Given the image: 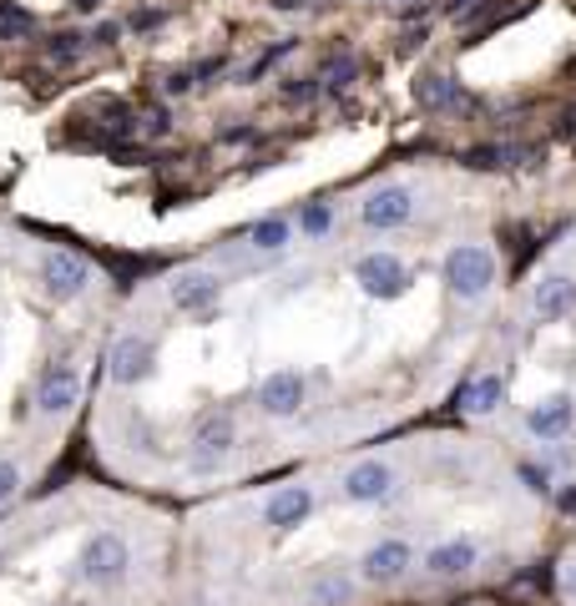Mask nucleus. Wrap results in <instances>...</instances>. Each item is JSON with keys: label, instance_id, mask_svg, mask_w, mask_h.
Here are the masks:
<instances>
[{"label": "nucleus", "instance_id": "1", "mask_svg": "<svg viewBox=\"0 0 576 606\" xmlns=\"http://www.w3.org/2000/svg\"><path fill=\"white\" fill-rule=\"evenodd\" d=\"M127 566H132V546L117 531L87 536V546L76 551V577L87 581V586H117L127 577Z\"/></svg>", "mask_w": 576, "mask_h": 606}, {"label": "nucleus", "instance_id": "2", "mask_svg": "<svg viewBox=\"0 0 576 606\" xmlns=\"http://www.w3.org/2000/svg\"><path fill=\"white\" fill-rule=\"evenodd\" d=\"M490 283H496V253L481 248V243H460V248L445 253V288L465 304L490 294Z\"/></svg>", "mask_w": 576, "mask_h": 606}, {"label": "nucleus", "instance_id": "3", "mask_svg": "<svg viewBox=\"0 0 576 606\" xmlns=\"http://www.w3.org/2000/svg\"><path fill=\"white\" fill-rule=\"evenodd\" d=\"M233 444H238L233 414H228V410L203 414V420L192 425V470H197V475H213L222 460L233 455Z\"/></svg>", "mask_w": 576, "mask_h": 606}, {"label": "nucleus", "instance_id": "4", "mask_svg": "<svg viewBox=\"0 0 576 606\" xmlns=\"http://www.w3.org/2000/svg\"><path fill=\"white\" fill-rule=\"evenodd\" d=\"M41 288H46V298L72 304V298H81L91 288V263L72 248H51L41 258Z\"/></svg>", "mask_w": 576, "mask_h": 606}, {"label": "nucleus", "instance_id": "5", "mask_svg": "<svg viewBox=\"0 0 576 606\" xmlns=\"http://www.w3.org/2000/svg\"><path fill=\"white\" fill-rule=\"evenodd\" d=\"M355 283L370 298H384V304H389V298H405V294H410L414 273L399 263L395 253H364V258L355 263Z\"/></svg>", "mask_w": 576, "mask_h": 606}, {"label": "nucleus", "instance_id": "6", "mask_svg": "<svg viewBox=\"0 0 576 606\" xmlns=\"http://www.w3.org/2000/svg\"><path fill=\"white\" fill-rule=\"evenodd\" d=\"M410 218H414V193L405 188V182H384V188H374V193L359 203V222L374 228V233L405 228Z\"/></svg>", "mask_w": 576, "mask_h": 606}, {"label": "nucleus", "instance_id": "7", "mask_svg": "<svg viewBox=\"0 0 576 606\" xmlns=\"http://www.w3.org/2000/svg\"><path fill=\"white\" fill-rule=\"evenodd\" d=\"M152 370H157V349H152V339H142V334H121V339L112 344V354H106V374H112V385H121V389L152 379Z\"/></svg>", "mask_w": 576, "mask_h": 606}, {"label": "nucleus", "instance_id": "8", "mask_svg": "<svg viewBox=\"0 0 576 606\" xmlns=\"http://www.w3.org/2000/svg\"><path fill=\"white\" fill-rule=\"evenodd\" d=\"M76 400H81V370L66 364V359L46 364V374L36 379V410H41L46 420H56V414L76 410Z\"/></svg>", "mask_w": 576, "mask_h": 606}, {"label": "nucleus", "instance_id": "9", "mask_svg": "<svg viewBox=\"0 0 576 606\" xmlns=\"http://www.w3.org/2000/svg\"><path fill=\"white\" fill-rule=\"evenodd\" d=\"M344 501H355V505H380L395 495V470L384 465V460H359V465H349L344 470Z\"/></svg>", "mask_w": 576, "mask_h": 606}, {"label": "nucleus", "instance_id": "10", "mask_svg": "<svg viewBox=\"0 0 576 606\" xmlns=\"http://www.w3.org/2000/svg\"><path fill=\"white\" fill-rule=\"evenodd\" d=\"M298 404H304V374L298 370L264 374V385H258V410H264L268 420H294Z\"/></svg>", "mask_w": 576, "mask_h": 606}, {"label": "nucleus", "instance_id": "11", "mask_svg": "<svg viewBox=\"0 0 576 606\" xmlns=\"http://www.w3.org/2000/svg\"><path fill=\"white\" fill-rule=\"evenodd\" d=\"M167 298H172V309L178 313H207L222 298V283H218V273L188 268V273H178V279L167 283Z\"/></svg>", "mask_w": 576, "mask_h": 606}, {"label": "nucleus", "instance_id": "12", "mask_svg": "<svg viewBox=\"0 0 576 606\" xmlns=\"http://www.w3.org/2000/svg\"><path fill=\"white\" fill-rule=\"evenodd\" d=\"M410 566H414L410 541H374V546L364 551V562H359V577L374 581V586H389V581H399Z\"/></svg>", "mask_w": 576, "mask_h": 606}, {"label": "nucleus", "instance_id": "13", "mask_svg": "<svg viewBox=\"0 0 576 606\" xmlns=\"http://www.w3.org/2000/svg\"><path fill=\"white\" fill-rule=\"evenodd\" d=\"M576 309V279L572 273H547V279L532 288V313L536 324H556Z\"/></svg>", "mask_w": 576, "mask_h": 606}, {"label": "nucleus", "instance_id": "14", "mask_svg": "<svg viewBox=\"0 0 576 606\" xmlns=\"http://www.w3.org/2000/svg\"><path fill=\"white\" fill-rule=\"evenodd\" d=\"M309 511H313V490L309 486H279L264 501V526H273V531H294V526L309 520Z\"/></svg>", "mask_w": 576, "mask_h": 606}, {"label": "nucleus", "instance_id": "15", "mask_svg": "<svg viewBox=\"0 0 576 606\" xmlns=\"http://www.w3.org/2000/svg\"><path fill=\"white\" fill-rule=\"evenodd\" d=\"M572 420H576L572 395H551V400L532 404V414H526V429H532L536 440H562L566 429H572Z\"/></svg>", "mask_w": 576, "mask_h": 606}, {"label": "nucleus", "instance_id": "16", "mask_svg": "<svg viewBox=\"0 0 576 606\" xmlns=\"http://www.w3.org/2000/svg\"><path fill=\"white\" fill-rule=\"evenodd\" d=\"M475 562H481L475 541L456 536V541H440V546L430 551V556H425V571H430V577H440V581H450V577H465Z\"/></svg>", "mask_w": 576, "mask_h": 606}, {"label": "nucleus", "instance_id": "17", "mask_svg": "<svg viewBox=\"0 0 576 606\" xmlns=\"http://www.w3.org/2000/svg\"><path fill=\"white\" fill-rule=\"evenodd\" d=\"M414 102L425 106V112H456V106L465 102V87L445 72H425L414 81Z\"/></svg>", "mask_w": 576, "mask_h": 606}, {"label": "nucleus", "instance_id": "18", "mask_svg": "<svg viewBox=\"0 0 576 606\" xmlns=\"http://www.w3.org/2000/svg\"><path fill=\"white\" fill-rule=\"evenodd\" d=\"M501 395H505V379L496 370H486V374H475V379H465V385L456 389V404L465 414H490L496 404H501Z\"/></svg>", "mask_w": 576, "mask_h": 606}, {"label": "nucleus", "instance_id": "19", "mask_svg": "<svg viewBox=\"0 0 576 606\" xmlns=\"http://www.w3.org/2000/svg\"><path fill=\"white\" fill-rule=\"evenodd\" d=\"M289 237H294V222H289V218H258L248 228V248L283 253V248H289Z\"/></svg>", "mask_w": 576, "mask_h": 606}, {"label": "nucleus", "instance_id": "20", "mask_svg": "<svg viewBox=\"0 0 576 606\" xmlns=\"http://www.w3.org/2000/svg\"><path fill=\"white\" fill-rule=\"evenodd\" d=\"M87 46H91V36H81V30H56V36H46V61L51 66H76V61L87 56Z\"/></svg>", "mask_w": 576, "mask_h": 606}, {"label": "nucleus", "instance_id": "21", "mask_svg": "<svg viewBox=\"0 0 576 606\" xmlns=\"http://www.w3.org/2000/svg\"><path fill=\"white\" fill-rule=\"evenodd\" d=\"M36 36V15L15 0H0V41H30Z\"/></svg>", "mask_w": 576, "mask_h": 606}, {"label": "nucleus", "instance_id": "22", "mask_svg": "<svg viewBox=\"0 0 576 606\" xmlns=\"http://www.w3.org/2000/svg\"><path fill=\"white\" fill-rule=\"evenodd\" d=\"M289 51H294V41L268 46L264 56H258V61H248V66L238 72V87H258V81H264V76H268V66H273V61H279V56H289Z\"/></svg>", "mask_w": 576, "mask_h": 606}, {"label": "nucleus", "instance_id": "23", "mask_svg": "<svg viewBox=\"0 0 576 606\" xmlns=\"http://www.w3.org/2000/svg\"><path fill=\"white\" fill-rule=\"evenodd\" d=\"M329 228H334V207L329 203H309L304 212H298V233L304 237H324Z\"/></svg>", "mask_w": 576, "mask_h": 606}, {"label": "nucleus", "instance_id": "24", "mask_svg": "<svg viewBox=\"0 0 576 606\" xmlns=\"http://www.w3.org/2000/svg\"><path fill=\"white\" fill-rule=\"evenodd\" d=\"M344 602H349V581L344 577L313 581V606H344Z\"/></svg>", "mask_w": 576, "mask_h": 606}, {"label": "nucleus", "instance_id": "25", "mask_svg": "<svg viewBox=\"0 0 576 606\" xmlns=\"http://www.w3.org/2000/svg\"><path fill=\"white\" fill-rule=\"evenodd\" d=\"M279 96L283 102H313V96H319V81H313V76H283V87H279Z\"/></svg>", "mask_w": 576, "mask_h": 606}, {"label": "nucleus", "instance_id": "26", "mask_svg": "<svg viewBox=\"0 0 576 606\" xmlns=\"http://www.w3.org/2000/svg\"><path fill=\"white\" fill-rule=\"evenodd\" d=\"M21 486H26L21 465H15V460H0V505H11L15 495H21Z\"/></svg>", "mask_w": 576, "mask_h": 606}, {"label": "nucleus", "instance_id": "27", "mask_svg": "<svg viewBox=\"0 0 576 606\" xmlns=\"http://www.w3.org/2000/svg\"><path fill=\"white\" fill-rule=\"evenodd\" d=\"M516 475L526 480V490H532V495H551V470H547V465H532V460H526Z\"/></svg>", "mask_w": 576, "mask_h": 606}, {"label": "nucleus", "instance_id": "28", "mask_svg": "<svg viewBox=\"0 0 576 606\" xmlns=\"http://www.w3.org/2000/svg\"><path fill=\"white\" fill-rule=\"evenodd\" d=\"M137 121H142V132H148V137H167V132H172V117H167V106H148V112H142Z\"/></svg>", "mask_w": 576, "mask_h": 606}, {"label": "nucleus", "instance_id": "29", "mask_svg": "<svg viewBox=\"0 0 576 606\" xmlns=\"http://www.w3.org/2000/svg\"><path fill=\"white\" fill-rule=\"evenodd\" d=\"M329 87H334V91H340V87H349V76H355V56H334V61H329Z\"/></svg>", "mask_w": 576, "mask_h": 606}, {"label": "nucleus", "instance_id": "30", "mask_svg": "<svg viewBox=\"0 0 576 606\" xmlns=\"http://www.w3.org/2000/svg\"><path fill=\"white\" fill-rule=\"evenodd\" d=\"M192 87H197V76H192V72H172L163 81V96H188Z\"/></svg>", "mask_w": 576, "mask_h": 606}, {"label": "nucleus", "instance_id": "31", "mask_svg": "<svg viewBox=\"0 0 576 606\" xmlns=\"http://www.w3.org/2000/svg\"><path fill=\"white\" fill-rule=\"evenodd\" d=\"M163 21H167V15H163V11H152V5H148V11H132V21H127V26H132V30H157Z\"/></svg>", "mask_w": 576, "mask_h": 606}, {"label": "nucleus", "instance_id": "32", "mask_svg": "<svg viewBox=\"0 0 576 606\" xmlns=\"http://www.w3.org/2000/svg\"><path fill=\"white\" fill-rule=\"evenodd\" d=\"M121 41V26L117 21H102V26L91 30V46H117Z\"/></svg>", "mask_w": 576, "mask_h": 606}, {"label": "nucleus", "instance_id": "33", "mask_svg": "<svg viewBox=\"0 0 576 606\" xmlns=\"http://www.w3.org/2000/svg\"><path fill=\"white\" fill-rule=\"evenodd\" d=\"M222 142H228V147H243V142H258V127H222Z\"/></svg>", "mask_w": 576, "mask_h": 606}, {"label": "nucleus", "instance_id": "34", "mask_svg": "<svg viewBox=\"0 0 576 606\" xmlns=\"http://www.w3.org/2000/svg\"><path fill=\"white\" fill-rule=\"evenodd\" d=\"M481 5H486V0H445V11L456 15V21H471V15L481 11Z\"/></svg>", "mask_w": 576, "mask_h": 606}, {"label": "nucleus", "instance_id": "35", "mask_svg": "<svg viewBox=\"0 0 576 606\" xmlns=\"http://www.w3.org/2000/svg\"><path fill=\"white\" fill-rule=\"evenodd\" d=\"M222 72V56H207V61H197V66H192V76H197V81H207V76H218Z\"/></svg>", "mask_w": 576, "mask_h": 606}, {"label": "nucleus", "instance_id": "36", "mask_svg": "<svg viewBox=\"0 0 576 606\" xmlns=\"http://www.w3.org/2000/svg\"><path fill=\"white\" fill-rule=\"evenodd\" d=\"M313 5H324V0H273V11H313Z\"/></svg>", "mask_w": 576, "mask_h": 606}, {"label": "nucleus", "instance_id": "37", "mask_svg": "<svg viewBox=\"0 0 576 606\" xmlns=\"http://www.w3.org/2000/svg\"><path fill=\"white\" fill-rule=\"evenodd\" d=\"M76 11H102V0H72Z\"/></svg>", "mask_w": 576, "mask_h": 606}, {"label": "nucleus", "instance_id": "38", "mask_svg": "<svg viewBox=\"0 0 576 606\" xmlns=\"http://www.w3.org/2000/svg\"><path fill=\"white\" fill-rule=\"evenodd\" d=\"M562 511H572V516H576V490H566V495H562Z\"/></svg>", "mask_w": 576, "mask_h": 606}, {"label": "nucleus", "instance_id": "39", "mask_svg": "<svg viewBox=\"0 0 576 606\" xmlns=\"http://www.w3.org/2000/svg\"><path fill=\"white\" fill-rule=\"evenodd\" d=\"M566 592H572V596H576V571H572V577H566Z\"/></svg>", "mask_w": 576, "mask_h": 606}]
</instances>
